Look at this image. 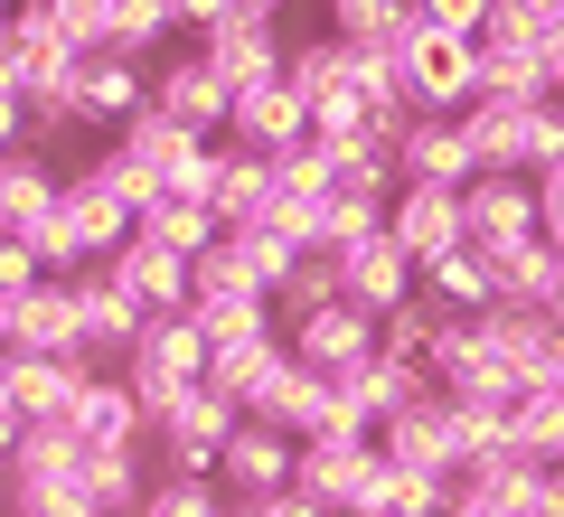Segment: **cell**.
<instances>
[{
	"mask_svg": "<svg viewBox=\"0 0 564 517\" xmlns=\"http://www.w3.org/2000/svg\"><path fill=\"white\" fill-rule=\"evenodd\" d=\"M489 282H499L508 311H555V292H564V255H555L545 236L499 245V255H489Z\"/></svg>",
	"mask_w": 564,
	"mask_h": 517,
	"instance_id": "obj_24",
	"label": "cell"
},
{
	"mask_svg": "<svg viewBox=\"0 0 564 517\" xmlns=\"http://www.w3.org/2000/svg\"><path fill=\"white\" fill-rule=\"evenodd\" d=\"M395 180L404 189H470L480 170H470L462 122L452 114H414V132H404V151H395Z\"/></svg>",
	"mask_w": 564,
	"mask_h": 517,
	"instance_id": "obj_17",
	"label": "cell"
},
{
	"mask_svg": "<svg viewBox=\"0 0 564 517\" xmlns=\"http://www.w3.org/2000/svg\"><path fill=\"white\" fill-rule=\"evenodd\" d=\"M386 236L414 255V273L423 263H443V255H462V189H395V207H386Z\"/></svg>",
	"mask_w": 564,
	"mask_h": 517,
	"instance_id": "obj_11",
	"label": "cell"
},
{
	"mask_svg": "<svg viewBox=\"0 0 564 517\" xmlns=\"http://www.w3.org/2000/svg\"><path fill=\"white\" fill-rule=\"evenodd\" d=\"M443 517H508V498H499V489H480V480H462Z\"/></svg>",
	"mask_w": 564,
	"mask_h": 517,
	"instance_id": "obj_45",
	"label": "cell"
},
{
	"mask_svg": "<svg viewBox=\"0 0 564 517\" xmlns=\"http://www.w3.org/2000/svg\"><path fill=\"white\" fill-rule=\"evenodd\" d=\"M57 189H66V170L47 151H0V236H29L57 207Z\"/></svg>",
	"mask_w": 564,
	"mask_h": 517,
	"instance_id": "obj_25",
	"label": "cell"
},
{
	"mask_svg": "<svg viewBox=\"0 0 564 517\" xmlns=\"http://www.w3.org/2000/svg\"><path fill=\"white\" fill-rule=\"evenodd\" d=\"M480 338H489V358H499L518 386H536L545 367L564 358V330H555V311H508V301H499V311H480Z\"/></svg>",
	"mask_w": 564,
	"mask_h": 517,
	"instance_id": "obj_18",
	"label": "cell"
},
{
	"mask_svg": "<svg viewBox=\"0 0 564 517\" xmlns=\"http://www.w3.org/2000/svg\"><path fill=\"white\" fill-rule=\"evenodd\" d=\"M113 377H122V386H132V396H141V414L161 423L170 405L188 396V386H207V330H198V320H188V311H180V320H141L132 358H122Z\"/></svg>",
	"mask_w": 564,
	"mask_h": 517,
	"instance_id": "obj_1",
	"label": "cell"
},
{
	"mask_svg": "<svg viewBox=\"0 0 564 517\" xmlns=\"http://www.w3.org/2000/svg\"><path fill=\"white\" fill-rule=\"evenodd\" d=\"M404 104L414 114H462V104H480V39L423 29L414 57H404Z\"/></svg>",
	"mask_w": 564,
	"mask_h": 517,
	"instance_id": "obj_6",
	"label": "cell"
},
{
	"mask_svg": "<svg viewBox=\"0 0 564 517\" xmlns=\"http://www.w3.org/2000/svg\"><path fill=\"white\" fill-rule=\"evenodd\" d=\"M0 95H20V47H10V29H0Z\"/></svg>",
	"mask_w": 564,
	"mask_h": 517,
	"instance_id": "obj_47",
	"label": "cell"
},
{
	"mask_svg": "<svg viewBox=\"0 0 564 517\" xmlns=\"http://www.w3.org/2000/svg\"><path fill=\"white\" fill-rule=\"evenodd\" d=\"M292 471H302V442L282 433V423H263V414H245L217 442V489L226 498H273V489H292Z\"/></svg>",
	"mask_w": 564,
	"mask_h": 517,
	"instance_id": "obj_4",
	"label": "cell"
},
{
	"mask_svg": "<svg viewBox=\"0 0 564 517\" xmlns=\"http://www.w3.org/2000/svg\"><path fill=\"white\" fill-rule=\"evenodd\" d=\"M236 517H329L311 489H273V498H236Z\"/></svg>",
	"mask_w": 564,
	"mask_h": 517,
	"instance_id": "obj_43",
	"label": "cell"
},
{
	"mask_svg": "<svg viewBox=\"0 0 564 517\" xmlns=\"http://www.w3.org/2000/svg\"><path fill=\"white\" fill-rule=\"evenodd\" d=\"M489 10H499V0H414V20H423V29H443V39H480Z\"/></svg>",
	"mask_w": 564,
	"mask_h": 517,
	"instance_id": "obj_40",
	"label": "cell"
},
{
	"mask_svg": "<svg viewBox=\"0 0 564 517\" xmlns=\"http://www.w3.org/2000/svg\"><path fill=\"white\" fill-rule=\"evenodd\" d=\"M85 170H95V180H104V189H113V198H122V207H132V217H141V207H151V198H161V180H151V170H141V160H122V151H113V141H104V151H95V160H85Z\"/></svg>",
	"mask_w": 564,
	"mask_h": 517,
	"instance_id": "obj_39",
	"label": "cell"
},
{
	"mask_svg": "<svg viewBox=\"0 0 564 517\" xmlns=\"http://www.w3.org/2000/svg\"><path fill=\"white\" fill-rule=\"evenodd\" d=\"M132 517H236V498H226L217 480H161L151 471V498H141Z\"/></svg>",
	"mask_w": 564,
	"mask_h": 517,
	"instance_id": "obj_35",
	"label": "cell"
},
{
	"mask_svg": "<svg viewBox=\"0 0 564 517\" xmlns=\"http://www.w3.org/2000/svg\"><path fill=\"white\" fill-rule=\"evenodd\" d=\"M76 330H85V367H122L141 338V301H122L104 273H76Z\"/></svg>",
	"mask_w": 564,
	"mask_h": 517,
	"instance_id": "obj_20",
	"label": "cell"
},
{
	"mask_svg": "<svg viewBox=\"0 0 564 517\" xmlns=\"http://www.w3.org/2000/svg\"><path fill=\"white\" fill-rule=\"evenodd\" d=\"M462 236H470V255H499V245L545 236L536 180H470V189H462Z\"/></svg>",
	"mask_w": 564,
	"mask_h": 517,
	"instance_id": "obj_9",
	"label": "cell"
},
{
	"mask_svg": "<svg viewBox=\"0 0 564 517\" xmlns=\"http://www.w3.org/2000/svg\"><path fill=\"white\" fill-rule=\"evenodd\" d=\"M282 348L302 367H321V377H348V367H367L377 358V311H358V301H321V311H302V320H282Z\"/></svg>",
	"mask_w": 564,
	"mask_h": 517,
	"instance_id": "obj_2",
	"label": "cell"
},
{
	"mask_svg": "<svg viewBox=\"0 0 564 517\" xmlns=\"http://www.w3.org/2000/svg\"><path fill=\"white\" fill-rule=\"evenodd\" d=\"M57 207H66V226L85 236V255H113V245H132V207L113 198V189L95 180V170H66V189H57Z\"/></svg>",
	"mask_w": 564,
	"mask_h": 517,
	"instance_id": "obj_26",
	"label": "cell"
},
{
	"mask_svg": "<svg viewBox=\"0 0 564 517\" xmlns=\"http://www.w3.org/2000/svg\"><path fill=\"white\" fill-rule=\"evenodd\" d=\"M151 114H170L180 132H198V141H226V114H236V95H226V76L198 57V47H180V57L151 66Z\"/></svg>",
	"mask_w": 564,
	"mask_h": 517,
	"instance_id": "obj_5",
	"label": "cell"
},
{
	"mask_svg": "<svg viewBox=\"0 0 564 517\" xmlns=\"http://www.w3.org/2000/svg\"><path fill=\"white\" fill-rule=\"evenodd\" d=\"M66 433H76L85 452H141V442H151V414H141V396L113 377V367H95V377L76 386V414H66Z\"/></svg>",
	"mask_w": 564,
	"mask_h": 517,
	"instance_id": "obj_8",
	"label": "cell"
},
{
	"mask_svg": "<svg viewBox=\"0 0 564 517\" xmlns=\"http://www.w3.org/2000/svg\"><path fill=\"white\" fill-rule=\"evenodd\" d=\"M0 358H10V348H0ZM85 377H95L85 358H10V414L20 423H66Z\"/></svg>",
	"mask_w": 564,
	"mask_h": 517,
	"instance_id": "obj_23",
	"label": "cell"
},
{
	"mask_svg": "<svg viewBox=\"0 0 564 517\" xmlns=\"http://www.w3.org/2000/svg\"><path fill=\"white\" fill-rule=\"evenodd\" d=\"M263 198H273V160H254V151H236V141H226V180H217V226L236 236V226L254 217Z\"/></svg>",
	"mask_w": 564,
	"mask_h": 517,
	"instance_id": "obj_34",
	"label": "cell"
},
{
	"mask_svg": "<svg viewBox=\"0 0 564 517\" xmlns=\"http://www.w3.org/2000/svg\"><path fill=\"white\" fill-rule=\"evenodd\" d=\"M226 141L254 160H292L311 141V104L292 95V85H263V95H236V114H226Z\"/></svg>",
	"mask_w": 564,
	"mask_h": 517,
	"instance_id": "obj_12",
	"label": "cell"
},
{
	"mask_svg": "<svg viewBox=\"0 0 564 517\" xmlns=\"http://www.w3.org/2000/svg\"><path fill=\"white\" fill-rule=\"evenodd\" d=\"M47 20L76 57H104V29H113V0H47Z\"/></svg>",
	"mask_w": 564,
	"mask_h": 517,
	"instance_id": "obj_38",
	"label": "cell"
},
{
	"mask_svg": "<svg viewBox=\"0 0 564 517\" xmlns=\"http://www.w3.org/2000/svg\"><path fill=\"white\" fill-rule=\"evenodd\" d=\"M339 386H348V405H358L367 423H395L404 405H423V396H433V377H423V367H404V358H386V348H377L367 367H348Z\"/></svg>",
	"mask_w": 564,
	"mask_h": 517,
	"instance_id": "obj_28",
	"label": "cell"
},
{
	"mask_svg": "<svg viewBox=\"0 0 564 517\" xmlns=\"http://www.w3.org/2000/svg\"><path fill=\"white\" fill-rule=\"evenodd\" d=\"M377 452L395 461V471H452V480H462V452H452L443 396H423V405H404L395 423H377Z\"/></svg>",
	"mask_w": 564,
	"mask_h": 517,
	"instance_id": "obj_21",
	"label": "cell"
},
{
	"mask_svg": "<svg viewBox=\"0 0 564 517\" xmlns=\"http://www.w3.org/2000/svg\"><path fill=\"white\" fill-rule=\"evenodd\" d=\"M76 489H85L95 517H132L141 498H151V442H141V452H85L76 461Z\"/></svg>",
	"mask_w": 564,
	"mask_h": 517,
	"instance_id": "obj_27",
	"label": "cell"
},
{
	"mask_svg": "<svg viewBox=\"0 0 564 517\" xmlns=\"http://www.w3.org/2000/svg\"><path fill=\"white\" fill-rule=\"evenodd\" d=\"M433 330H443V311H433V301H395V311H386L377 320V348H386V358H404V367H423V348H433Z\"/></svg>",
	"mask_w": 564,
	"mask_h": 517,
	"instance_id": "obj_36",
	"label": "cell"
},
{
	"mask_svg": "<svg viewBox=\"0 0 564 517\" xmlns=\"http://www.w3.org/2000/svg\"><path fill=\"white\" fill-rule=\"evenodd\" d=\"M198 57L226 76V95H263V85H282V29L263 20H217L198 39Z\"/></svg>",
	"mask_w": 564,
	"mask_h": 517,
	"instance_id": "obj_14",
	"label": "cell"
},
{
	"mask_svg": "<svg viewBox=\"0 0 564 517\" xmlns=\"http://www.w3.org/2000/svg\"><path fill=\"white\" fill-rule=\"evenodd\" d=\"M0 414H10V358H0Z\"/></svg>",
	"mask_w": 564,
	"mask_h": 517,
	"instance_id": "obj_48",
	"label": "cell"
},
{
	"mask_svg": "<svg viewBox=\"0 0 564 517\" xmlns=\"http://www.w3.org/2000/svg\"><path fill=\"white\" fill-rule=\"evenodd\" d=\"M170 29H180V10H170V0H113V29H104V57L161 66V57H170Z\"/></svg>",
	"mask_w": 564,
	"mask_h": 517,
	"instance_id": "obj_33",
	"label": "cell"
},
{
	"mask_svg": "<svg viewBox=\"0 0 564 517\" xmlns=\"http://www.w3.org/2000/svg\"><path fill=\"white\" fill-rule=\"evenodd\" d=\"M254 301H273V292H263L245 236H217L198 263H188V311H254Z\"/></svg>",
	"mask_w": 564,
	"mask_h": 517,
	"instance_id": "obj_19",
	"label": "cell"
},
{
	"mask_svg": "<svg viewBox=\"0 0 564 517\" xmlns=\"http://www.w3.org/2000/svg\"><path fill=\"white\" fill-rule=\"evenodd\" d=\"M10 358H85L76 282H39L29 301H10Z\"/></svg>",
	"mask_w": 564,
	"mask_h": 517,
	"instance_id": "obj_16",
	"label": "cell"
},
{
	"mask_svg": "<svg viewBox=\"0 0 564 517\" xmlns=\"http://www.w3.org/2000/svg\"><path fill=\"white\" fill-rule=\"evenodd\" d=\"M423 301L433 311H452V320H480V311H499V282H489V255H443V263H423Z\"/></svg>",
	"mask_w": 564,
	"mask_h": 517,
	"instance_id": "obj_30",
	"label": "cell"
},
{
	"mask_svg": "<svg viewBox=\"0 0 564 517\" xmlns=\"http://www.w3.org/2000/svg\"><path fill=\"white\" fill-rule=\"evenodd\" d=\"M132 236H151V245H170V255H188V263H198L207 245L226 236V226H217V207H198V198H170V189H161V198H151V207L132 217Z\"/></svg>",
	"mask_w": 564,
	"mask_h": 517,
	"instance_id": "obj_32",
	"label": "cell"
},
{
	"mask_svg": "<svg viewBox=\"0 0 564 517\" xmlns=\"http://www.w3.org/2000/svg\"><path fill=\"white\" fill-rule=\"evenodd\" d=\"M508 10H518V20L536 29L545 47H564V0H508Z\"/></svg>",
	"mask_w": 564,
	"mask_h": 517,
	"instance_id": "obj_44",
	"label": "cell"
},
{
	"mask_svg": "<svg viewBox=\"0 0 564 517\" xmlns=\"http://www.w3.org/2000/svg\"><path fill=\"white\" fill-rule=\"evenodd\" d=\"M39 255H29V245L20 236H0V311H10V301H29V292H39Z\"/></svg>",
	"mask_w": 564,
	"mask_h": 517,
	"instance_id": "obj_42",
	"label": "cell"
},
{
	"mask_svg": "<svg viewBox=\"0 0 564 517\" xmlns=\"http://www.w3.org/2000/svg\"><path fill=\"white\" fill-rule=\"evenodd\" d=\"M555 330H564V301H555Z\"/></svg>",
	"mask_w": 564,
	"mask_h": 517,
	"instance_id": "obj_50",
	"label": "cell"
},
{
	"mask_svg": "<svg viewBox=\"0 0 564 517\" xmlns=\"http://www.w3.org/2000/svg\"><path fill=\"white\" fill-rule=\"evenodd\" d=\"M404 0H321V20H329V39H377L386 20H395Z\"/></svg>",
	"mask_w": 564,
	"mask_h": 517,
	"instance_id": "obj_41",
	"label": "cell"
},
{
	"mask_svg": "<svg viewBox=\"0 0 564 517\" xmlns=\"http://www.w3.org/2000/svg\"><path fill=\"white\" fill-rule=\"evenodd\" d=\"M321 301H339V255H302L292 263V282L273 292V320H302V311H321Z\"/></svg>",
	"mask_w": 564,
	"mask_h": 517,
	"instance_id": "obj_37",
	"label": "cell"
},
{
	"mask_svg": "<svg viewBox=\"0 0 564 517\" xmlns=\"http://www.w3.org/2000/svg\"><path fill=\"white\" fill-rule=\"evenodd\" d=\"M10 10H20V0H0V29H10Z\"/></svg>",
	"mask_w": 564,
	"mask_h": 517,
	"instance_id": "obj_49",
	"label": "cell"
},
{
	"mask_svg": "<svg viewBox=\"0 0 564 517\" xmlns=\"http://www.w3.org/2000/svg\"><path fill=\"white\" fill-rule=\"evenodd\" d=\"M367 471H377V433H358V442H302L292 489H311L329 517H348V498L367 489Z\"/></svg>",
	"mask_w": 564,
	"mask_h": 517,
	"instance_id": "obj_22",
	"label": "cell"
},
{
	"mask_svg": "<svg viewBox=\"0 0 564 517\" xmlns=\"http://www.w3.org/2000/svg\"><path fill=\"white\" fill-rule=\"evenodd\" d=\"M132 114H151V66H132V57H85V66H76V132H122Z\"/></svg>",
	"mask_w": 564,
	"mask_h": 517,
	"instance_id": "obj_13",
	"label": "cell"
},
{
	"mask_svg": "<svg viewBox=\"0 0 564 517\" xmlns=\"http://www.w3.org/2000/svg\"><path fill=\"white\" fill-rule=\"evenodd\" d=\"M462 141H470V170L480 180H527V122H536V104H462Z\"/></svg>",
	"mask_w": 564,
	"mask_h": 517,
	"instance_id": "obj_15",
	"label": "cell"
},
{
	"mask_svg": "<svg viewBox=\"0 0 564 517\" xmlns=\"http://www.w3.org/2000/svg\"><path fill=\"white\" fill-rule=\"evenodd\" d=\"M348 76H358V57H348V39H329V29H311V39H282V85H292L302 104L339 95Z\"/></svg>",
	"mask_w": 564,
	"mask_h": 517,
	"instance_id": "obj_29",
	"label": "cell"
},
{
	"mask_svg": "<svg viewBox=\"0 0 564 517\" xmlns=\"http://www.w3.org/2000/svg\"><path fill=\"white\" fill-rule=\"evenodd\" d=\"M113 151H122V160H141V170H151V180L170 189V180L188 170V160H198V132H180L170 114H132V122L113 132Z\"/></svg>",
	"mask_w": 564,
	"mask_h": 517,
	"instance_id": "obj_31",
	"label": "cell"
},
{
	"mask_svg": "<svg viewBox=\"0 0 564 517\" xmlns=\"http://www.w3.org/2000/svg\"><path fill=\"white\" fill-rule=\"evenodd\" d=\"M339 292L358 301V311H377V320H386L395 301H414V292H423V273H414V255H404V245L377 226V236L339 245Z\"/></svg>",
	"mask_w": 564,
	"mask_h": 517,
	"instance_id": "obj_10",
	"label": "cell"
},
{
	"mask_svg": "<svg viewBox=\"0 0 564 517\" xmlns=\"http://www.w3.org/2000/svg\"><path fill=\"white\" fill-rule=\"evenodd\" d=\"M282 377H292L282 320H273V330H254V338H217V348H207V386H217V396L236 405V414H273Z\"/></svg>",
	"mask_w": 564,
	"mask_h": 517,
	"instance_id": "obj_3",
	"label": "cell"
},
{
	"mask_svg": "<svg viewBox=\"0 0 564 517\" xmlns=\"http://www.w3.org/2000/svg\"><path fill=\"white\" fill-rule=\"evenodd\" d=\"M95 273L113 282L122 301H141V320H180V311H188V255H170V245H151V236L113 245Z\"/></svg>",
	"mask_w": 564,
	"mask_h": 517,
	"instance_id": "obj_7",
	"label": "cell"
},
{
	"mask_svg": "<svg viewBox=\"0 0 564 517\" xmlns=\"http://www.w3.org/2000/svg\"><path fill=\"white\" fill-rule=\"evenodd\" d=\"M170 10H180V29H198V39H207L217 20H236V0H170Z\"/></svg>",
	"mask_w": 564,
	"mask_h": 517,
	"instance_id": "obj_46",
	"label": "cell"
}]
</instances>
